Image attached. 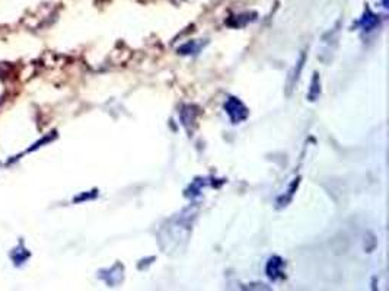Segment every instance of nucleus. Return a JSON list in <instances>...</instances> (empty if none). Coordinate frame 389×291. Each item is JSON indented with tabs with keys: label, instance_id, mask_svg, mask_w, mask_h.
Instances as JSON below:
<instances>
[{
	"label": "nucleus",
	"instance_id": "f257e3e1",
	"mask_svg": "<svg viewBox=\"0 0 389 291\" xmlns=\"http://www.w3.org/2000/svg\"><path fill=\"white\" fill-rule=\"evenodd\" d=\"M224 111H226V114L229 115L230 121L234 124L242 122L244 119H247L248 114H249L247 106L242 104L238 98H235V96L227 98V101L224 102Z\"/></svg>",
	"mask_w": 389,
	"mask_h": 291
},
{
	"label": "nucleus",
	"instance_id": "f03ea898",
	"mask_svg": "<svg viewBox=\"0 0 389 291\" xmlns=\"http://www.w3.org/2000/svg\"><path fill=\"white\" fill-rule=\"evenodd\" d=\"M283 259L280 256H271L267 262V268H265V272H267V277L273 281L276 279L282 278L283 277Z\"/></svg>",
	"mask_w": 389,
	"mask_h": 291
},
{
	"label": "nucleus",
	"instance_id": "7ed1b4c3",
	"mask_svg": "<svg viewBox=\"0 0 389 291\" xmlns=\"http://www.w3.org/2000/svg\"><path fill=\"white\" fill-rule=\"evenodd\" d=\"M29 251L25 247L24 244H19V246H16L15 249H12V252H11V259H12V262L15 264V267H21V265H24L25 262L29 259Z\"/></svg>",
	"mask_w": 389,
	"mask_h": 291
},
{
	"label": "nucleus",
	"instance_id": "20e7f679",
	"mask_svg": "<svg viewBox=\"0 0 389 291\" xmlns=\"http://www.w3.org/2000/svg\"><path fill=\"white\" fill-rule=\"evenodd\" d=\"M359 23L362 25L363 31H372V29H375L377 25H379V18H377L375 13H372V12L367 9Z\"/></svg>",
	"mask_w": 389,
	"mask_h": 291
},
{
	"label": "nucleus",
	"instance_id": "39448f33",
	"mask_svg": "<svg viewBox=\"0 0 389 291\" xmlns=\"http://www.w3.org/2000/svg\"><path fill=\"white\" fill-rule=\"evenodd\" d=\"M196 106L192 105H185L181 111V119H182V124L185 126L187 130H189V124L196 122V118H197V111H194Z\"/></svg>",
	"mask_w": 389,
	"mask_h": 291
},
{
	"label": "nucleus",
	"instance_id": "423d86ee",
	"mask_svg": "<svg viewBox=\"0 0 389 291\" xmlns=\"http://www.w3.org/2000/svg\"><path fill=\"white\" fill-rule=\"evenodd\" d=\"M310 91H309V99L310 101H315L319 96V92H321V85H319V76L318 73L314 74V79H312V85H310Z\"/></svg>",
	"mask_w": 389,
	"mask_h": 291
},
{
	"label": "nucleus",
	"instance_id": "0eeeda50",
	"mask_svg": "<svg viewBox=\"0 0 389 291\" xmlns=\"http://www.w3.org/2000/svg\"><path fill=\"white\" fill-rule=\"evenodd\" d=\"M56 139V133H51V134H48V136H46V137H43V139L40 140V141H36V143H34L29 149H28V151H34L36 150V149H40V147H43L44 144H48L50 141H53V140Z\"/></svg>",
	"mask_w": 389,
	"mask_h": 291
},
{
	"label": "nucleus",
	"instance_id": "6e6552de",
	"mask_svg": "<svg viewBox=\"0 0 389 291\" xmlns=\"http://www.w3.org/2000/svg\"><path fill=\"white\" fill-rule=\"evenodd\" d=\"M181 54H191V53H194V51H197V46L194 44V43H188L187 46L181 47L179 50H178Z\"/></svg>",
	"mask_w": 389,
	"mask_h": 291
},
{
	"label": "nucleus",
	"instance_id": "1a4fd4ad",
	"mask_svg": "<svg viewBox=\"0 0 389 291\" xmlns=\"http://www.w3.org/2000/svg\"><path fill=\"white\" fill-rule=\"evenodd\" d=\"M98 195V192L96 191H92L91 194H81L79 197L74 198V202H81V201H86V199H92Z\"/></svg>",
	"mask_w": 389,
	"mask_h": 291
}]
</instances>
